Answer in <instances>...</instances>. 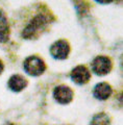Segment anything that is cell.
<instances>
[{
	"instance_id": "cell-1",
	"label": "cell",
	"mask_w": 123,
	"mask_h": 125,
	"mask_svg": "<svg viewBox=\"0 0 123 125\" xmlns=\"http://www.w3.org/2000/svg\"><path fill=\"white\" fill-rule=\"evenodd\" d=\"M47 22H48V20H47V18L44 15H38L37 17L29 23L28 26L24 29V31H23V37L25 39H31V38L35 37L38 34V32L42 31V29L46 26Z\"/></svg>"
},
{
	"instance_id": "cell-2",
	"label": "cell",
	"mask_w": 123,
	"mask_h": 125,
	"mask_svg": "<svg viewBox=\"0 0 123 125\" xmlns=\"http://www.w3.org/2000/svg\"><path fill=\"white\" fill-rule=\"evenodd\" d=\"M25 71L31 76H39L45 71V64L38 56H29L24 62Z\"/></svg>"
},
{
	"instance_id": "cell-3",
	"label": "cell",
	"mask_w": 123,
	"mask_h": 125,
	"mask_svg": "<svg viewBox=\"0 0 123 125\" xmlns=\"http://www.w3.org/2000/svg\"><path fill=\"white\" fill-rule=\"evenodd\" d=\"M92 68L97 75H105L112 69V62L106 56H97L92 62Z\"/></svg>"
},
{
	"instance_id": "cell-4",
	"label": "cell",
	"mask_w": 123,
	"mask_h": 125,
	"mask_svg": "<svg viewBox=\"0 0 123 125\" xmlns=\"http://www.w3.org/2000/svg\"><path fill=\"white\" fill-rule=\"evenodd\" d=\"M53 97L58 103L67 104L73 98V92L69 87L66 85H58L54 89Z\"/></svg>"
},
{
	"instance_id": "cell-5",
	"label": "cell",
	"mask_w": 123,
	"mask_h": 125,
	"mask_svg": "<svg viewBox=\"0 0 123 125\" xmlns=\"http://www.w3.org/2000/svg\"><path fill=\"white\" fill-rule=\"evenodd\" d=\"M70 51L69 44L66 41H57L51 46L50 52L56 60H65Z\"/></svg>"
},
{
	"instance_id": "cell-6",
	"label": "cell",
	"mask_w": 123,
	"mask_h": 125,
	"mask_svg": "<svg viewBox=\"0 0 123 125\" xmlns=\"http://www.w3.org/2000/svg\"><path fill=\"white\" fill-rule=\"evenodd\" d=\"M90 77H91L90 72L85 66H77L71 72V78L77 84H84L86 83H88Z\"/></svg>"
},
{
	"instance_id": "cell-7",
	"label": "cell",
	"mask_w": 123,
	"mask_h": 125,
	"mask_svg": "<svg viewBox=\"0 0 123 125\" xmlns=\"http://www.w3.org/2000/svg\"><path fill=\"white\" fill-rule=\"evenodd\" d=\"M112 94V88L105 83H100L94 88V96L99 100H105Z\"/></svg>"
},
{
	"instance_id": "cell-8",
	"label": "cell",
	"mask_w": 123,
	"mask_h": 125,
	"mask_svg": "<svg viewBox=\"0 0 123 125\" xmlns=\"http://www.w3.org/2000/svg\"><path fill=\"white\" fill-rule=\"evenodd\" d=\"M26 84H27L26 79L23 76L18 75V74L13 75L9 80V87L11 91H14V92L22 91V90L26 87Z\"/></svg>"
},
{
	"instance_id": "cell-9",
	"label": "cell",
	"mask_w": 123,
	"mask_h": 125,
	"mask_svg": "<svg viewBox=\"0 0 123 125\" xmlns=\"http://www.w3.org/2000/svg\"><path fill=\"white\" fill-rule=\"evenodd\" d=\"M10 37V27L5 15L0 10V42H6Z\"/></svg>"
},
{
	"instance_id": "cell-10",
	"label": "cell",
	"mask_w": 123,
	"mask_h": 125,
	"mask_svg": "<svg viewBox=\"0 0 123 125\" xmlns=\"http://www.w3.org/2000/svg\"><path fill=\"white\" fill-rule=\"evenodd\" d=\"M90 125H110V118L105 114H98L93 118Z\"/></svg>"
},
{
	"instance_id": "cell-11",
	"label": "cell",
	"mask_w": 123,
	"mask_h": 125,
	"mask_svg": "<svg viewBox=\"0 0 123 125\" xmlns=\"http://www.w3.org/2000/svg\"><path fill=\"white\" fill-rule=\"evenodd\" d=\"M96 1L99 3H110L112 0H96Z\"/></svg>"
},
{
	"instance_id": "cell-12",
	"label": "cell",
	"mask_w": 123,
	"mask_h": 125,
	"mask_svg": "<svg viewBox=\"0 0 123 125\" xmlns=\"http://www.w3.org/2000/svg\"><path fill=\"white\" fill-rule=\"evenodd\" d=\"M2 71H3V64L1 62V61H0V74L2 73Z\"/></svg>"
}]
</instances>
